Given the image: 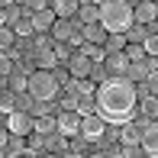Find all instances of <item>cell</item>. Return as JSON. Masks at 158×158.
<instances>
[{
  "mask_svg": "<svg viewBox=\"0 0 158 158\" xmlns=\"http://www.w3.org/2000/svg\"><path fill=\"white\" fill-rule=\"evenodd\" d=\"M90 81H94V84H100V81H106V77H110V74H106V71H103V64H100V61H94V68H90Z\"/></svg>",
  "mask_w": 158,
  "mask_h": 158,
  "instance_id": "cell-28",
  "label": "cell"
},
{
  "mask_svg": "<svg viewBox=\"0 0 158 158\" xmlns=\"http://www.w3.org/2000/svg\"><path fill=\"white\" fill-rule=\"evenodd\" d=\"M35 61H39L42 71H55V68H58V52L48 45V48H42V52H39V58H35Z\"/></svg>",
  "mask_w": 158,
  "mask_h": 158,
  "instance_id": "cell-16",
  "label": "cell"
},
{
  "mask_svg": "<svg viewBox=\"0 0 158 158\" xmlns=\"http://www.w3.org/2000/svg\"><path fill=\"white\" fill-rule=\"evenodd\" d=\"M81 42H84V29H81V26H74V32H71L68 45H81Z\"/></svg>",
  "mask_w": 158,
  "mask_h": 158,
  "instance_id": "cell-34",
  "label": "cell"
},
{
  "mask_svg": "<svg viewBox=\"0 0 158 158\" xmlns=\"http://www.w3.org/2000/svg\"><path fill=\"white\" fill-rule=\"evenodd\" d=\"M142 155H152L158 158V119H142Z\"/></svg>",
  "mask_w": 158,
  "mask_h": 158,
  "instance_id": "cell-5",
  "label": "cell"
},
{
  "mask_svg": "<svg viewBox=\"0 0 158 158\" xmlns=\"http://www.w3.org/2000/svg\"><path fill=\"white\" fill-rule=\"evenodd\" d=\"M6 23V16H3V6H0V26H3Z\"/></svg>",
  "mask_w": 158,
  "mask_h": 158,
  "instance_id": "cell-37",
  "label": "cell"
},
{
  "mask_svg": "<svg viewBox=\"0 0 158 158\" xmlns=\"http://www.w3.org/2000/svg\"><path fill=\"white\" fill-rule=\"evenodd\" d=\"M145 23H132V26H129V29H126V39L129 42H145Z\"/></svg>",
  "mask_w": 158,
  "mask_h": 158,
  "instance_id": "cell-25",
  "label": "cell"
},
{
  "mask_svg": "<svg viewBox=\"0 0 158 158\" xmlns=\"http://www.w3.org/2000/svg\"><path fill=\"white\" fill-rule=\"evenodd\" d=\"M23 139H26V135H13V132H10V139H6V148H3V155H10V158H13V155H29V145H26Z\"/></svg>",
  "mask_w": 158,
  "mask_h": 158,
  "instance_id": "cell-15",
  "label": "cell"
},
{
  "mask_svg": "<svg viewBox=\"0 0 158 158\" xmlns=\"http://www.w3.org/2000/svg\"><path fill=\"white\" fill-rule=\"evenodd\" d=\"M152 3H158V0H152Z\"/></svg>",
  "mask_w": 158,
  "mask_h": 158,
  "instance_id": "cell-40",
  "label": "cell"
},
{
  "mask_svg": "<svg viewBox=\"0 0 158 158\" xmlns=\"http://www.w3.org/2000/svg\"><path fill=\"white\" fill-rule=\"evenodd\" d=\"M106 71H113V74H126V71H129L126 52H106Z\"/></svg>",
  "mask_w": 158,
  "mask_h": 158,
  "instance_id": "cell-13",
  "label": "cell"
},
{
  "mask_svg": "<svg viewBox=\"0 0 158 158\" xmlns=\"http://www.w3.org/2000/svg\"><path fill=\"white\" fill-rule=\"evenodd\" d=\"M55 19H58V16H55L52 6H42V10L32 13V26H35V32H48V29L55 26Z\"/></svg>",
  "mask_w": 158,
  "mask_h": 158,
  "instance_id": "cell-10",
  "label": "cell"
},
{
  "mask_svg": "<svg viewBox=\"0 0 158 158\" xmlns=\"http://www.w3.org/2000/svg\"><path fill=\"white\" fill-rule=\"evenodd\" d=\"M48 32H52V39H55V42H68V39H71V32H74V23H71L68 16H58V19H55V26H52Z\"/></svg>",
  "mask_w": 158,
  "mask_h": 158,
  "instance_id": "cell-12",
  "label": "cell"
},
{
  "mask_svg": "<svg viewBox=\"0 0 158 158\" xmlns=\"http://www.w3.org/2000/svg\"><path fill=\"white\" fill-rule=\"evenodd\" d=\"M126 32H106V42H103V48L106 52H123L126 48Z\"/></svg>",
  "mask_w": 158,
  "mask_h": 158,
  "instance_id": "cell-19",
  "label": "cell"
},
{
  "mask_svg": "<svg viewBox=\"0 0 158 158\" xmlns=\"http://www.w3.org/2000/svg\"><path fill=\"white\" fill-rule=\"evenodd\" d=\"M145 55H158V32H152V35H145Z\"/></svg>",
  "mask_w": 158,
  "mask_h": 158,
  "instance_id": "cell-30",
  "label": "cell"
},
{
  "mask_svg": "<svg viewBox=\"0 0 158 158\" xmlns=\"http://www.w3.org/2000/svg\"><path fill=\"white\" fill-rule=\"evenodd\" d=\"M139 139H142V123H132V119L119 123V145H139Z\"/></svg>",
  "mask_w": 158,
  "mask_h": 158,
  "instance_id": "cell-9",
  "label": "cell"
},
{
  "mask_svg": "<svg viewBox=\"0 0 158 158\" xmlns=\"http://www.w3.org/2000/svg\"><path fill=\"white\" fill-rule=\"evenodd\" d=\"M6 139H10V129L0 123V155H3V148H6Z\"/></svg>",
  "mask_w": 158,
  "mask_h": 158,
  "instance_id": "cell-35",
  "label": "cell"
},
{
  "mask_svg": "<svg viewBox=\"0 0 158 158\" xmlns=\"http://www.w3.org/2000/svg\"><path fill=\"white\" fill-rule=\"evenodd\" d=\"M13 32H16V35H32V32H35V26H32V13H23V16L13 23Z\"/></svg>",
  "mask_w": 158,
  "mask_h": 158,
  "instance_id": "cell-22",
  "label": "cell"
},
{
  "mask_svg": "<svg viewBox=\"0 0 158 158\" xmlns=\"http://www.w3.org/2000/svg\"><path fill=\"white\" fill-rule=\"evenodd\" d=\"M103 132H106V119L100 116V113H87V116H81V139L97 142Z\"/></svg>",
  "mask_w": 158,
  "mask_h": 158,
  "instance_id": "cell-6",
  "label": "cell"
},
{
  "mask_svg": "<svg viewBox=\"0 0 158 158\" xmlns=\"http://www.w3.org/2000/svg\"><path fill=\"white\" fill-rule=\"evenodd\" d=\"M58 87H61L58 74L39 68V71L29 74V87H26V94H29L32 100H55V97H58Z\"/></svg>",
  "mask_w": 158,
  "mask_h": 158,
  "instance_id": "cell-3",
  "label": "cell"
},
{
  "mask_svg": "<svg viewBox=\"0 0 158 158\" xmlns=\"http://www.w3.org/2000/svg\"><path fill=\"white\" fill-rule=\"evenodd\" d=\"M6 129H10L13 135H32L35 116L26 113V110H10V113H6Z\"/></svg>",
  "mask_w": 158,
  "mask_h": 158,
  "instance_id": "cell-4",
  "label": "cell"
},
{
  "mask_svg": "<svg viewBox=\"0 0 158 158\" xmlns=\"http://www.w3.org/2000/svg\"><path fill=\"white\" fill-rule=\"evenodd\" d=\"M68 68H71V77H87L90 68H94V61H90L84 52H77V55H71V58H68Z\"/></svg>",
  "mask_w": 158,
  "mask_h": 158,
  "instance_id": "cell-11",
  "label": "cell"
},
{
  "mask_svg": "<svg viewBox=\"0 0 158 158\" xmlns=\"http://www.w3.org/2000/svg\"><path fill=\"white\" fill-rule=\"evenodd\" d=\"M3 16H6V26H13L19 16H23V10H19L16 3H10V6H3Z\"/></svg>",
  "mask_w": 158,
  "mask_h": 158,
  "instance_id": "cell-27",
  "label": "cell"
},
{
  "mask_svg": "<svg viewBox=\"0 0 158 158\" xmlns=\"http://www.w3.org/2000/svg\"><path fill=\"white\" fill-rule=\"evenodd\" d=\"M35 45H39V52H42V48H48V39L39 32V35H35Z\"/></svg>",
  "mask_w": 158,
  "mask_h": 158,
  "instance_id": "cell-36",
  "label": "cell"
},
{
  "mask_svg": "<svg viewBox=\"0 0 158 158\" xmlns=\"http://www.w3.org/2000/svg\"><path fill=\"white\" fill-rule=\"evenodd\" d=\"M77 16H81V23H97L100 19V3H81Z\"/></svg>",
  "mask_w": 158,
  "mask_h": 158,
  "instance_id": "cell-21",
  "label": "cell"
},
{
  "mask_svg": "<svg viewBox=\"0 0 158 158\" xmlns=\"http://www.w3.org/2000/svg\"><path fill=\"white\" fill-rule=\"evenodd\" d=\"M13 39H16V32L10 29V26H0V52H10V45H13Z\"/></svg>",
  "mask_w": 158,
  "mask_h": 158,
  "instance_id": "cell-26",
  "label": "cell"
},
{
  "mask_svg": "<svg viewBox=\"0 0 158 158\" xmlns=\"http://www.w3.org/2000/svg\"><path fill=\"white\" fill-rule=\"evenodd\" d=\"M139 100H142V110H145V116L155 119V116H158V97H155V94H145V97H139Z\"/></svg>",
  "mask_w": 158,
  "mask_h": 158,
  "instance_id": "cell-24",
  "label": "cell"
},
{
  "mask_svg": "<svg viewBox=\"0 0 158 158\" xmlns=\"http://www.w3.org/2000/svg\"><path fill=\"white\" fill-rule=\"evenodd\" d=\"M145 81H148V84H145V87H148V94H155V97H158V71H152Z\"/></svg>",
  "mask_w": 158,
  "mask_h": 158,
  "instance_id": "cell-32",
  "label": "cell"
},
{
  "mask_svg": "<svg viewBox=\"0 0 158 158\" xmlns=\"http://www.w3.org/2000/svg\"><path fill=\"white\" fill-rule=\"evenodd\" d=\"M42 6H48V0H26V13H35Z\"/></svg>",
  "mask_w": 158,
  "mask_h": 158,
  "instance_id": "cell-33",
  "label": "cell"
},
{
  "mask_svg": "<svg viewBox=\"0 0 158 158\" xmlns=\"http://www.w3.org/2000/svg\"><path fill=\"white\" fill-rule=\"evenodd\" d=\"M55 129H58V119L55 116H35V132H42V135H48V132H55Z\"/></svg>",
  "mask_w": 158,
  "mask_h": 158,
  "instance_id": "cell-23",
  "label": "cell"
},
{
  "mask_svg": "<svg viewBox=\"0 0 158 158\" xmlns=\"http://www.w3.org/2000/svg\"><path fill=\"white\" fill-rule=\"evenodd\" d=\"M94 103H97V113L106 123H126V119H132L135 110H139L135 81H129L126 74H113L106 81H100L97 90H94Z\"/></svg>",
  "mask_w": 158,
  "mask_h": 158,
  "instance_id": "cell-1",
  "label": "cell"
},
{
  "mask_svg": "<svg viewBox=\"0 0 158 158\" xmlns=\"http://www.w3.org/2000/svg\"><path fill=\"white\" fill-rule=\"evenodd\" d=\"M10 3H16V0H0V6H10Z\"/></svg>",
  "mask_w": 158,
  "mask_h": 158,
  "instance_id": "cell-38",
  "label": "cell"
},
{
  "mask_svg": "<svg viewBox=\"0 0 158 158\" xmlns=\"http://www.w3.org/2000/svg\"><path fill=\"white\" fill-rule=\"evenodd\" d=\"M26 87H29V74L13 68V74H10V90H13V94H26Z\"/></svg>",
  "mask_w": 158,
  "mask_h": 158,
  "instance_id": "cell-18",
  "label": "cell"
},
{
  "mask_svg": "<svg viewBox=\"0 0 158 158\" xmlns=\"http://www.w3.org/2000/svg\"><path fill=\"white\" fill-rule=\"evenodd\" d=\"M58 132L64 139H74V135L81 132V113L77 110H61L58 113Z\"/></svg>",
  "mask_w": 158,
  "mask_h": 158,
  "instance_id": "cell-7",
  "label": "cell"
},
{
  "mask_svg": "<svg viewBox=\"0 0 158 158\" xmlns=\"http://www.w3.org/2000/svg\"><path fill=\"white\" fill-rule=\"evenodd\" d=\"M52 48L58 52V61H68V58H71V52H68V42H55Z\"/></svg>",
  "mask_w": 158,
  "mask_h": 158,
  "instance_id": "cell-31",
  "label": "cell"
},
{
  "mask_svg": "<svg viewBox=\"0 0 158 158\" xmlns=\"http://www.w3.org/2000/svg\"><path fill=\"white\" fill-rule=\"evenodd\" d=\"M10 74H13V58L0 52V77H10Z\"/></svg>",
  "mask_w": 158,
  "mask_h": 158,
  "instance_id": "cell-29",
  "label": "cell"
},
{
  "mask_svg": "<svg viewBox=\"0 0 158 158\" xmlns=\"http://www.w3.org/2000/svg\"><path fill=\"white\" fill-rule=\"evenodd\" d=\"M0 119H3V110H0Z\"/></svg>",
  "mask_w": 158,
  "mask_h": 158,
  "instance_id": "cell-39",
  "label": "cell"
},
{
  "mask_svg": "<svg viewBox=\"0 0 158 158\" xmlns=\"http://www.w3.org/2000/svg\"><path fill=\"white\" fill-rule=\"evenodd\" d=\"M135 23L129 0H100V26L106 32H126Z\"/></svg>",
  "mask_w": 158,
  "mask_h": 158,
  "instance_id": "cell-2",
  "label": "cell"
},
{
  "mask_svg": "<svg viewBox=\"0 0 158 158\" xmlns=\"http://www.w3.org/2000/svg\"><path fill=\"white\" fill-rule=\"evenodd\" d=\"M132 16H135V23H155L158 19V3H152V0H139V3L132 6Z\"/></svg>",
  "mask_w": 158,
  "mask_h": 158,
  "instance_id": "cell-8",
  "label": "cell"
},
{
  "mask_svg": "<svg viewBox=\"0 0 158 158\" xmlns=\"http://www.w3.org/2000/svg\"><path fill=\"white\" fill-rule=\"evenodd\" d=\"M77 6H81V3H77V0H52V10H55V16H74V13H77Z\"/></svg>",
  "mask_w": 158,
  "mask_h": 158,
  "instance_id": "cell-17",
  "label": "cell"
},
{
  "mask_svg": "<svg viewBox=\"0 0 158 158\" xmlns=\"http://www.w3.org/2000/svg\"><path fill=\"white\" fill-rule=\"evenodd\" d=\"M81 29H84V42H100V45L106 42V29L100 26V19L97 23H81Z\"/></svg>",
  "mask_w": 158,
  "mask_h": 158,
  "instance_id": "cell-14",
  "label": "cell"
},
{
  "mask_svg": "<svg viewBox=\"0 0 158 158\" xmlns=\"http://www.w3.org/2000/svg\"><path fill=\"white\" fill-rule=\"evenodd\" d=\"M81 52L87 55L90 61H103L106 58V48L100 45V42H81Z\"/></svg>",
  "mask_w": 158,
  "mask_h": 158,
  "instance_id": "cell-20",
  "label": "cell"
}]
</instances>
